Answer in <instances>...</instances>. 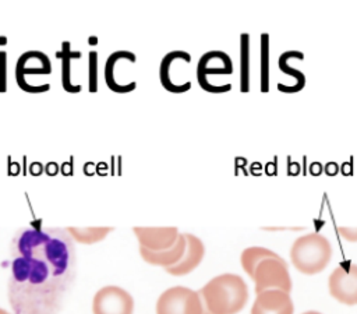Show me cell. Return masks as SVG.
Listing matches in <instances>:
<instances>
[{
  "mask_svg": "<svg viewBox=\"0 0 357 314\" xmlns=\"http://www.w3.org/2000/svg\"><path fill=\"white\" fill-rule=\"evenodd\" d=\"M77 269L67 229L29 225L10 244L8 303L14 314H57L70 294Z\"/></svg>",
  "mask_w": 357,
  "mask_h": 314,
  "instance_id": "obj_1",
  "label": "cell"
},
{
  "mask_svg": "<svg viewBox=\"0 0 357 314\" xmlns=\"http://www.w3.org/2000/svg\"><path fill=\"white\" fill-rule=\"evenodd\" d=\"M198 293L202 307L211 314H237L248 300L247 283L236 274L212 278Z\"/></svg>",
  "mask_w": 357,
  "mask_h": 314,
  "instance_id": "obj_2",
  "label": "cell"
},
{
  "mask_svg": "<svg viewBox=\"0 0 357 314\" xmlns=\"http://www.w3.org/2000/svg\"><path fill=\"white\" fill-rule=\"evenodd\" d=\"M332 257L329 240L319 233L300 236L291 246L290 258L297 271L305 275H315L326 268Z\"/></svg>",
  "mask_w": 357,
  "mask_h": 314,
  "instance_id": "obj_3",
  "label": "cell"
},
{
  "mask_svg": "<svg viewBox=\"0 0 357 314\" xmlns=\"http://www.w3.org/2000/svg\"><path fill=\"white\" fill-rule=\"evenodd\" d=\"M199 293L184 286L166 289L156 301V314H202Z\"/></svg>",
  "mask_w": 357,
  "mask_h": 314,
  "instance_id": "obj_4",
  "label": "cell"
},
{
  "mask_svg": "<svg viewBox=\"0 0 357 314\" xmlns=\"http://www.w3.org/2000/svg\"><path fill=\"white\" fill-rule=\"evenodd\" d=\"M252 279L255 282L257 294L269 289H278L287 293L291 290V278L287 264L280 255L262 260L257 265Z\"/></svg>",
  "mask_w": 357,
  "mask_h": 314,
  "instance_id": "obj_5",
  "label": "cell"
},
{
  "mask_svg": "<svg viewBox=\"0 0 357 314\" xmlns=\"http://www.w3.org/2000/svg\"><path fill=\"white\" fill-rule=\"evenodd\" d=\"M191 63V56L184 50H173L163 56L159 66V80L162 87L172 94H184L190 91L191 82L183 80L184 66Z\"/></svg>",
  "mask_w": 357,
  "mask_h": 314,
  "instance_id": "obj_6",
  "label": "cell"
},
{
  "mask_svg": "<svg viewBox=\"0 0 357 314\" xmlns=\"http://www.w3.org/2000/svg\"><path fill=\"white\" fill-rule=\"evenodd\" d=\"M137 56L128 50H116L107 56L103 75L107 88L116 94H128L137 88V82H128L121 70L134 64Z\"/></svg>",
  "mask_w": 357,
  "mask_h": 314,
  "instance_id": "obj_7",
  "label": "cell"
},
{
  "mask_svg": "<svg viewBox=\"0 0 357 314\" xmlns=\"http://www.w3.org/2000/svg\"><path fill=\"white\" fill-rule=\"evenodd\" d=\"M52 74V61L49 56L40 50L24 52L15 63L17 85L31 94V77H40Z\"/></svg>",
  "mask_w": 357,
  "mask_h": 314,
  "instance_id": "obj_8",
  "label": "cell"
},
{
  "mask_svg": "<svg viewBox=\"0 0 357 314\" xmlns=\"http://www.w3.org/2000/svg\"><path fill=\"white\" fill-rule=\"evenodd\" d=\"M92 311L93 314H132L134 300L123 287L105 286L95 293Z\"/></svg>",
  "mask_w": 357,
  "mask_h": 314,
  "instance_id": "obj_9",
  "label": "cell"
},
{
  "mask_svg": "<svg viewBox=\"0 0 357 314\" xmlns=\"http://www.w3.org/2000/svg\"><path fill=\"white\" fill-rule=\"evenodd\" d=\"M328 287L337 301L347 306L357 304V265L347 264L335 268L328 279Z\"/></svg>",
  "mask_w": 357,
  "mask_h": 314,
  "instance_id": "obj_10",
  "label": "cell"
},
{
  "mask_svg": "<svg viewBox=\"0 0 357 314\" xmlns=\"http://www.w3.org/2000/svg\"><path fill=\"white\" fill-rule=\"evenodd\" d=\"M233 73V63L227 53L222 50H209L199 57L197 66V80L204 88L211 77L229 75Z\"/></svg>",
  "mask_w": 357,
  "mask_h": 314,
  "instance_id": "obj_11",
  "label": "cell"
},
{
  "mask_svg": "<svg viewBox=\"0 0 357 314\" xmlns=\"http://www.w3.org/2000/svg\"><path fill=\"white\" fill-rule=\"evenodd\" d=\"M294 306L290 294L283 290L269 289L257 294L251 314H293Z\"/></svg>",
  "mask_w": 357,
  "mask_h": 314,
  "instance_id": "obj_12",
  "label": "cell"
},
{
  "mask_svg": "<svg viewBox=\"0 0 357 314\" xmlns=\"http://www.w3.org/2000/svg\"><path fill=\"white\" fill-rule=\"evenodd\" d=\"M139 247L149 251H162L170 248L178 239L177 227H134Z\"/></svg>",
  "mask_w": 357,
  "mask_h": 314,
  "instance_id": "obj_13",
  "label": "cell"
},
{
  "mask_svg": "<svg viewBox=\"0 0 357 314\" xmlns=\"http://www.w3.org/2000/svg\"><path fill=\"white\" fill-rule=\"evenodd\" d=\"M184 237H185V251L181 260L177 264L169 268H165L167 274L174 276H183L192 272L201 264L205 255V247L199 237L191 233H184Z\"/></svg>",
  "mask_w": 357,
  "mask_h": 314,
  "instance_id": "obj_14",
  "label": "cell"
},
{
  "mask_svg": "<svg viewBox=\"0 0 357 314\" xmlns=\"http://www.w3.org/2000/svg\"><path fill=\"white\" fill-rule=\"evenodd\" d=\"M185 251V237L184 233H180L177 241L167 250H162V251H149L144 247H139V254L142 257V260L151 265H158V267H163V268H169L174 264H177L183 254Z\"/></svg>",
  "mask_w": 357,
  "mask_h": 314,
  "instance_id": "obj_15",
  "label": "cell"
},
{
  "mask_svg": "<svg viewBox=\"0 0 357 314\" xmlns=\"http://www.w3.org/2000/svg\"><path fill=\"white\" fill-rule=\"evenodd\" d=\"M56 57L61 60V87L68 94H78L82 89L81 84L74 82L71 74V64L74 60H79L81 52L73 50L70 42L64 40L61 43V49L56 53Z\"/></svg>",
  "mask_w": 357,
  "mask_h": 314,
  "instance_id": "obj_16",
  "label": "cell"
},
{
  "mask_svg": "<svg viewBox=\"0 0 357 314\" xmlns=\"http://www.w3.org/2000/svg\"><path fill=\"white\" fill-rule=\"evenodd\" d=\"M279 257L276 253H273L269 248L265 247H248L241 253L240 261H241V267L245 271V274L252 279L254 276V271L257 268V265L265 260V258H275Z\"/></svg>",
  "mask_w": 357,
  "mask_h": 314,
  "instance_id": "obj_17",
  "label": "cell"
},
{
  "mask_svg": "<svg viewBox=\"0 0 357 314\" xmlns=\"http://www.w3.org/2000/svg\"><path fill=\"white\" fill-rule=\"evenodd\" d=\"M113 227H67L73 240L82 244H93L103 240Z\"/></svg>",
  "mask_w": 357,
  "mask_h": 314,
  "instance_id": "obj_18",
  "label": "cell"
},
{
  "mask_svg": "<svg viewBox=\"0 0 357 314\" xmlns=\"http://www.w3.org/2000/svg\"><path fill=\"white\" fill-rule=\"evenodd\" d=\"M241 91L247 92L248 91V57H250V50H248V45H250V39L247 33L241 35Z\"/></svg>",
  "mask_w": 357,
  "mask_h": 314,
  "instance_id": "obj_19",
  "label": "cell"
},
{
  "mask_svg": "<svg viewBox=\"0 0 357 314\" xmlns=\"http://www.w3.org/2000/svg\"><path fill=\"white\" fill-rule=\"evenodd\" d=\"M269 50H268V35H261V89L262 92L268 91V59Z\"/></svg>",
  "mask_w": 357,
  "mask_h": 314,
  "instance_id": "obj_20",
  "label": "cell"
},
{
  "mask_svg": "<svg viewBox=\"0 0 357 314\" xmlns=\"http://www.w3.org/2000/svg\"><path fill=\"white\" fill-rule=\"evenodd\" d=\"M88 89L95 94L98 91V52L88 53Z\"/></svg>",
  "mask_w": 357,
  "mask_h": 314,
  "instance_id": "obj_21",
  "label": "cell"
},
{
  "mask_svg": "<svg viewBox=\"0 0 357 314\" xmlns=\"http://www.w3.org/2000/svg\"><path fill=\"white\" fill-rule=\"evenodd\" d=\"M289 56H290V52H286V53L280 54V57H279V67H280L282 73H284V74H287V75H291V77L297 81L298 88L301 89V88L304 87V84H305V77H304L303 73H300V71L291 68V67L287 64Z\"/></svg>",
  "mask_w": 357,
  "mask_h": 314,
  "instance_id": "obj_22",
  "label": "cell"
},
{
  "mask_svg": "<svg viewBox=\"0 0 357 314\" xmlns=\"http://www.w3.org/2000/svg\"><path fill=\"white\" fill-rule=\"evenodd\" d=\"M7 53L4 50L0 52V94L7 89Z\"/></svg>",
  "mask_w": 357,
  "mask_h": 314,
  "instance_id": "obj_23",
  "label": "cell"
},
{
  "mask_svg": "<svg viewBox=\"0 0 357 314\" xmlns=\"http://www.w3.org/2000/svg\"><path fill=\"white\" fill-rule=\"evenodd\" d=\"M339 233L347 240V241H356L357 243V227H339Z\"/></svg>",
  "mask_w": 357,
  "mask_h": 314,
  "instance_id": "obj_24",
  "label": "cell"
},
{
  "mask_svg": "<svg viewBox=\"0 0 357 314\" xmlns=\"http://www.w3.org/2000/svg\"><path fill=\"white\" fill-rule=\"evenodd\" d=\"M303 314H321V313H318V311H305Z\"/></svg>",
  "mask_w": 357,
  "mask_h": 314,
  "instance_id": "obj_25",
  "label": "cell"
},
{
  "mask_svg": "<svg viewBox=\"0 0 357 314\" xmlns=\"http://www.w3.org/2000/svg\"><path fill=\"white\" fill-rule=\"evenodd\" d=\"M0 314H10L8 311H6L4 308H0Z\"/></svg>",
  "mask_w": 357,
  "mask_h": 314,
  "instance_id": "obj_26",
  "label": "cell"
},
{
  "mask_svg": "<svg viewBox=\"0 0 357 314\" xmlns=\"http://www.w3.org/2000/svg\"><path fill=\"white\" fill-rule=\"evenodd\" d=\"M202 314H211V313H209L208 310H205V308H204V310H202Z\"/></svg>",
  "mask_w": 357,
  "mask_h": 314,
  "instance_id": "obj_27",
  "label": "cell"
}]
</instances>
